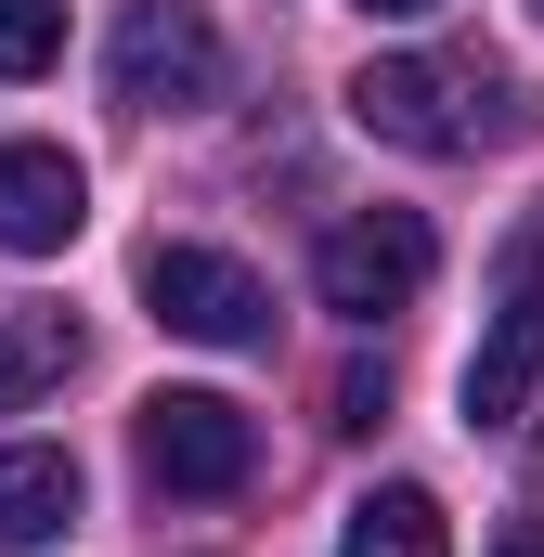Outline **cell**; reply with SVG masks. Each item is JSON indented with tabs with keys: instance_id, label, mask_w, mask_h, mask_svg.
I'll return each instance as SVG.
<instances>
[{
	"instance_id": "obj_2",
	"label": "cell",
	"mask_w": 544,
	"mask_h": 557,
	"mask_svg": "<svg viewBox=\"0 0 544 557\" xmlns=\"http://www.w3.org/2000/svg\"><path fill=\"white\" fill-rule=\"evenodd\" d=\"M544 389V208L493 247V311H480V350H467V428L532 416Z\"/></svg>"
},
{
	"instance_id": "obj_11",
	"label": "cell",
	"mask_w": 544,
	"mask_h": 557,
	"mask_svg": "<svg viewBox=\"0 0 544 557\" xmlns=\"http://www.w3.org/2000/svg\"><path fill=\"white\" fill-rule=\"evenodd\" d=\"M65 52V0H0V78H52Z\"/></svg>"
},
{
	"instance_id": "obj_8",
	"label": "cell",
	"mask_w": 544,
	"mask_h": 557,
	"mask_svg": "<svg viewBox=\"0 0 544 557\" xmlns=\"http://www.w3.org/2000/svg\"><path fill=\"white\" fill-rule=\"evenodd\" d=\"M78 532V454L52 441H0V557H39Z\"/></svg>"
},
{
	"instance_id": "obj_6",
	"label": "cell",
	"mask_w": 544,
	"mask_h": 557,
	"mask_svg": "<svg viewBox=\"0 0 544 557\" xmlns=\"http://www.w3.org/2000/svg\"><path fill=\"white\" fill-rule=\"evenodd\" d=\"M143 311L169 337H195V350H260L272 337V285L247 260H221V247H156L143 260Z\"/></svg>"
},
{
	"instance_id": "obj_13",
	"label": "cell",
	"mask_w": 544,
	"mask_h": 557,
	"mask_svg": "<svg viewBox=\"0 0 544 557\" xmlns=\"http://www.w3.org/2000/svg\"><path fill=\"white\" fill-rule=\"evenodd\" d=\"M493 557H544V519H506V532H493Z\"/></svg>"
},
{
	"instance_id": "obj_12",
	"label": "cell",
	"mask_w": 544,
	"mask_h": 557,
	"mask_svg": "<svg viewBox=\"0 0 544 557\" xmlns=\"http://www.w3.org/2000/svg\"><path fill=\"white\" fill-rule=\"evenodd\" d=\"M390 416V376H376V363H350V376H337V428H376Z\"/></svg>"
},
{
	"instance_id": "obj_7",
	"label": "cell",
	"mask_w": 544,
	"mask_h": 557,
	"mask_svg": "<svg viewBox=\"0 0 544 557\" xmlns=\"http://www.w3.org/2000/svg\"><path fill=\"white\" fill-rule=\"evenodd\" d=\"M78 221H91L78 156L65 143H0V247L13 260H52V247H78Z\"/></svg>"
},
{
	"instance_id": "obj_14",
	"label": "cell",
	"mask_w": 544,
	"mask_h": 557,
	"mask_svg": "<svg viewBox=\"0 0 544 557\" xmlns=\"http://www.w3.org/2000/svg\"><path fill=\"white\" fill-rule=\"evenodd\" d=\"M363 13H390V26H415V13H441V0H363Z\"/></svg>"
},
{
	"instance_id": "obj_4",
	"label": "cell",
	"mask_w": 544,
	"mask_h": 557,
	"mask_svg": "<svg viewBox=\"0 0 544 557\" xmlns=\"http://www.w3.org/2000/svg\"><path fill=\"white\" fill-rule=\"evenodd\" d=\"M428 273H441V234H428L415 208H350V221L311 247V285H324V311H350V324L403 311Z\"/></svg>"
},
{
	"instance_id": "obj_10",
	"label": "cell",
	"mask_w": 544,
	"mask_h": 557,
	"mask_svg": "<svg viewBox=\"0 0 544 557\" xmlns=\"http://www.w3.org/2000/svg\"><path fill=\"white\" fill-rule=\"evenodd\" d=\"M65 376H78V324L65 311H0V416H26Z\"/></svg>"
},
{
	"instance_id": "obj_1",
	"label": "cell",
	"mask_w": 544,
	"mask_h": 557,
	"mask_svg": "<svg viewBox=\"0 0 544 557\" xmlns=\"http://www.w3.org/2000/svg\"><path fill=\"white\" fill-rule=\"evenodd\" d=\"M350 117L376 143H403V156H480V143L519 131L493 52H376V65L350 78Z\"/></svg>"
},
{
	"instance_id": "obj_5",
	"label": "cell",
	"mask_w": 544,
	"mask_h": 557,
	"mask_svg": "<svg viewBox=\"0 0 544 557\" xmlns=\"http://www.w3.org/2000/svg\"><path fill=\"white\" fill-rule=\"evenodd\" d=\"M131 441H143L156 493H247V467H260V428L234 416L221 389H156L131 416Z\"/></svg>"
},
{
	"instance_id": "obj_9",
	"label": "cell",
	"mask_w": 544,
	"mask_h": 557,
	"mask_svg": "<svg viewBox=\"0 0 544 557\" xmlns=\"http://www.w3.org/2000/svg\"><path fill=\"white\" fill-rule=\"evenodd\" d=\"M337 557H454V519H441V493L390 480V493H363V506H350Z\"/></svg>"
},
{
	"instance_id": "obj_3",
	"label": "cell",
	"mask_w": 544,
	"mask_h": 557,
	"mask_svg": "<svg viewBox=\"0 0 544 557\" xmlns=\"http://www.w3.org/2000/svg\"><path fill=\"white\" fill-rule=\"evenodd\" d=\"M104 91H118L131 117L208 104V91H221V26H208V0H131L118 39H104Z\"/></svg>"
}]
</instances>
